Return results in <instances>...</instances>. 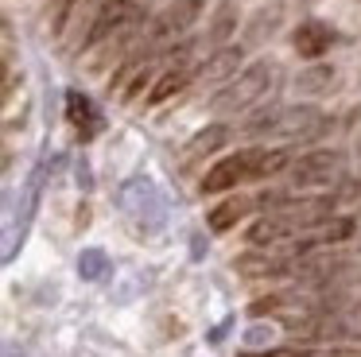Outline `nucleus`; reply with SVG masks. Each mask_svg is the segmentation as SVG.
Returning a JSON list of instances; mask_svg holds the SVG:
<instances>
[{"label":"nucleus","mask_w":361,"mask_h":357,"mask_svg":"<svg viewBox=\"0 0 361 357\" xmlns=\"http://www.w3.org/2000/svg\"><path fill=\"white\" fill-rule=\"evenodd\" d=\"M117 202L136 225H144V229H156V225H164V217H167L164 198H159V190L148 183V178H128V183L121 186Z\"/></svg>","instance_id":"f257e3e1"},{"label":"nucleus","mask_w":361,"mask_h":357,"mask_svg":"<svg viewBox=\"0 0 361 357\" xmlns=\"http://www.w3.org/2000/svg\"><path fill=\"white\" fill-rule=\"evenodd\" d=\"M268 82H272V66H268V62H257V66H249L245 74H237L233 82H229L226 90L210 101V105L218 109V113H237V109H249L252 101L268 90Z\"/></svg>","instance_id":"f03ea898"},{"label":"nucleus","mask_w":361,"mask_h":357,"mask_svg":"<svg viewBox=\"0 0 361 357\" xmlns=\"http://www.w3.org/2000/svg\"><path fill=\"white\" fill-rule=\"evenodd\" d=\"M252 167H257V152H237V155H226L221 163H214L202 178V190L206 194H221L229 186H237L241 178H252Z\"/></svg>","instance_id":"7ed1b4c3"},{"label":"nucleus","mask_w":361,"mask_h":357,"mask_svg":"<svg viewBox=\"0 0 361 357\" xmlns=\"http://www.w3.org/2000/svg\"><path fill=\"white\" fill-rule=\"evenodd\" d=\"M319 124V109L311 105H295V109H280V113H268L252 121V132L268 128V132H283V136H303Z\"/></svg>","instance_id":"20e7f679"},{"label":"nucleus","mask_w":361,"mask_h":357,"mask_svg":"<svg viewBox=\"0 0 361 357\" xmlns=\"http://www.w3.org/2000/svg\"><path fill=\"white\" fill-rule=\"evenodd\" d=\"M338 167H342V155L338 152H311V155H303V159L295 163L291 183L295 186H322V183H330V178L338 175Z\"/></svg>","instance_id":"39448f33"},{"label":"nucleus","mask_w":361,"mask_h":357,"mask_svg":"<svg viewBox=\"0 0 361 357\" xmlns=\"http://www.w3.org/2000/svg\"><path fill=\"white\" fill-rule=\"evenodd\" d=\"M198 12H202V0H175L167 12H159V20L152 23V39H171L179 35V31H187L190 23L198 20Z\"/></svg>","instance_id":"423d86ee"},{"label":"nucleus","mask_w":361,"mask_h":357,"mask_svg":"<svg viewBox=\"0 0 361 357\" xmlns=\"http://www.w3.org/2000/svg\"><path fill=\"white\" fill-rule=\"evenodd\" d=\"M133 0H109V4L102 8V16L94 20V28H90V35H86V47H94V43H102L105 35H113V31H121L128 20H133Z\"/></svg>","instance_id":"0eeeda50"},{"label":"nucleus","mask_w":361,"mask_h":357,"mask_svg":"<svg viewBox=\"0 0 361 357\" xmlns=\"http://www.w3.org/2000/svg\"><path fill=\"white\" fill-rule=\"evenodd\" d=\"M330 28H322V23H303V28L295 31V51L307 54V59H314V54H322L330 47Z\"/></svg>","instance_id":"6e6552de"},{"label":"nucleus","mask_w":361,"mask_h":357,"mask_svg":"<svg viewBox=\"0 0 361 357\" xmlns=\"http://www.w3.org/2000/svg\"><path fill=\"white\" fill-rule=\"evenodd\" d=\"M66 113H71V121L82 128V136H94L97 124H102V121H97V113H94V105H90L82 93H66Z\"/></svg>","instance_id":"1a4fd4ad"},{"label":"nucleus","mask_w":361,"mask_h":357,"mask_svg":"<svg viewBox=\"0 0 361 357\" xmlns=\"http://www.w3.org/2000/svg\"><path fill=\"white\" fill-rule=\"evenodd\" d=\"M105 272H109V256H105L102 248H86V253L78 256V276L82 279H102Z\"/></svg>","instance_id":"9d476101"},{"label":"nucleus","mask_w":361,"mask_h":357,"mask_svg":"<svg viewBox=\"0 0 361 357\" xmlns=\"http://www.w3.org/2000/svg\"><path fill=\"white\" fill-rule=\"evenodd\" d=\"M237 62H241V51H237V47H226V51H218L210 62H206L202 74L206 78H226L229 70H237Z\"/></svg>","instance_id":"9b49d317"},{"label":"nucleus","mask_w":361,"mask_h":357,"mask_svg":"<svg viewBox=\"0 0 361 357\" xmlns=\"http://www.w3.org/2000/svg\"><path fill=\"white\" fill-rule=\"evenodd\" d=\"M226 136H229V132L221 128V124H214V128L198 132V136L190 140V144H187V155H202V152H214V147H221V144H226Z\"/></svg>","instance_id":"f8f14e48"},{"label":"nucleus","mask_w":361,"mask_h":357,"mask_svg":"<svg viewBox=\"0 0 361 357\" xmlns=\"http://www.w3.org/2000/svg\"><path fill=\"white\" fill-rule=\"evenodd\" d=\"M291 225L283 222V217H264V222H257L252 225V245H264V241H276V237H283V233H288Z\"/></svg>","instance_id":"ddd939ff"},{"label":"nucleus","mask_w":361,"mask_h":357,"mask_svg":"<svg viewBox=\"0 0 361 357\" xmlns=\"http://www.w3.org/2000/svg\"><path fill=\"white\" fill-rule=\"evenodd\" d=\"M283 163H288V152H283V147H272V152H257V167H252V178L276 175Z\"/></svg>","instance_id":"4468645a"},{"label":"nucleus","mask_w":361,"mask_h":357,"mask_svg":"<svg viewBox=\"0 0 361 357\" xmlns=\"http://www.w3.org/2000/svg\"><path fill=\"white\" fill-rule=\"evenodd\" d=\"M245 214V202H221L218 210H210V229H229V225L237 222V217Z\"/></svg>","instance_id":"2eb2a0df"},{"label":"nucleus","mask_w":361,"mask_h":357,"mask_svg":"<svg viewBox=\"0 0 361 357\" xmlns=\"http://www.w3.org/2000/svg\"><path fill=\"white\" fill-rule=\"evenodd\" d=\"M272 338H276V330H272V326H268V322H257V326H249V330L241 334V346L249 349V353H257V349H264Z\"/></svg>","instance_id":"dca6fc26"},{"label":"nucleus","mask_w":361,"mask_h":357,"mask_svg":"<svg viewBox=\"0 0 361 357\" xmlns=\"http://www.w3.org/2000/svg\"><path fill=\"white\" fill-rule=\"evenodd\" d=\"M183 82H187V74H183V70H167V74L156 82V90H152V101H164V97H171L175 90H183Z\"/></svg>","instance_id":"f3484780"},{"label":"nucleus","mask_w":361,"mask_h":357,"mask_svg":"<svg viewBox=\"0 0 361 357\" xmlns=\"http://www.w3.org/2000/svg\"><path fill=\"white\" fill-rule=\"evenodd\" d=\"M330 82V70L326 66H319V70H307V74L303 78H299V90H319V85H326Z\"/></svg>","instance_id":"a211bd4d"},{"label":"nucleus","mask_w":361,"mask_h":357,"mask_svg":"<svg viewBox=\"0 0 361 357\" xmlns=\"http://www.w3.org/2000/svg\"><path fill=\"white\" fill-rule=\"evenodd\" d=\"M350 229H353V222H334L326 229V241H342V237H350Z\"/></svg>","instance_id":"6ab92c4d"}]
</instances>
